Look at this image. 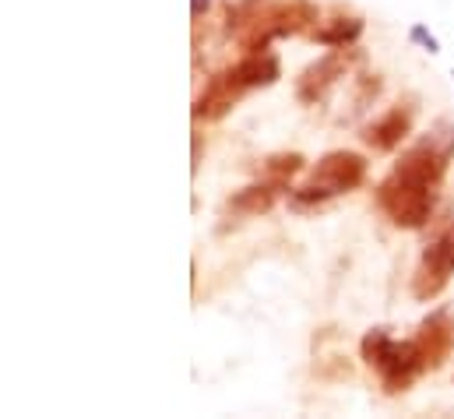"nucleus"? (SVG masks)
Here are the masks:
<instances>
[{
    "instance_id": "obj_1",
    "label": "nucleus",
    "mask_w": 454,
    "mask_h": 419,
    "mask_svg": "<svg viewBox=\"0 0 454 419\" xmlns=\"http://www.w3.org/2000/svg\"><path fill=\"white\" fill-rule=\"evenodd\" d=\"M317 21V7L310 0H278V4H268L254 14H247L236 28V43L239 50L247 53H261L271 46V39L278 36H300L303 28H310Z\"/></svg>"
},
{
    "instance_id": "obj_2",
    "label": "nucleus",
    "mask_w": 454,
    "mask_h": 419,
    "mask_svg": "<svg viewBox=\"0 0 454 419\" xmlns=\"http://www.w3.org/2000/svg\"><path fill=\"white\" fill-rule=\"evenodd\" d=\"M363 360L380 374V384H384L387 395L409 391L416 384V377L427 370L416 338L412 342H398L384 328H377V331H370L363 338Z\"/></svg>"
},
{
    "instance_id": "obj_3",
    "label": "nucleus",
    "mask_w": 454,
    "mask_h": 419,
    "mask_svg": "<svg viewBox=\"0 0 454 419\" xmlns=\"http://www.w3.org/2000/svg\"><path fill=\"white\" fill-rule=\"evenodd\" d=\"M363 180H366V159L359 152H328L310 170L307 184L296 187V191H289V202L296 209H310V205H321L328 198H339V194L356 191Z\"/></svg>"
},
{
    "instance_id": "obj_4",
    "label": "nucleus",
    "mask_w": 454,
    "mask_h": 419,
    "mask_svg": "<svg viewBox=\"0 0 454 419\" xmlns=\"http://www.w3.org/2000/svg\"><path fill=\"white\" fill-rule=\"evenodd\" d=\"M377 205L387 211V218L402 229H419L427 225L430 211L437 205V187L423 184L416 177H405L398 170L387 173V180L377 187Z\"/></svg>"
},
{
    "instance_id": "obj_5",
    "label": "nucleus",
    "mask_w": 454,
    "mask_h": 419,
    "mask_svg": "<svg viewBox=\"0 0 454 419\" xmlns=\"http://www.w3.org/2000/svg\"><path fill=\"white\" fill-rule=\"evenodd\" d=\"M451 275H454V229L444 233L437 243H430L423 250V261H419V268L412 275V296L423 300V304L427 300H437L444 293V286L451 282Z\"/></svg>"
},
{
    "instance_id": "obj_6",
    "label": "nucleus",
    "mask_w": 454,
    "mask_h": 419,
    "mask_svg": "<svg viewBox=\"0 0 454 419\" xmlns=\"http://www.w3.org/2000/svg\"><path fill=\"white\" fill-rule=\"evenodd\" d=\"M247 89H250V85L243 82V75L236 71V64H232V67H223L215 78H208L205 92L198 96L194 116H198V120H223L229 109L247 96Z\"/></svg>"
},
{
    "instance_id": "obj_7",
    "label": "nucleus",
    "mask_w": 454,
    "mask_h": 419,
    "mask_svg": "<svg viewBox=\"0 0 454 419\" xmlns=\"http://www.w3.org/2000/svg\"><path fill=\"white\" fill-rule=\"evenodd\" d=\"M352 60H356V53H348L345 46H339V50H332L328 57H321L317 64H310V67L300 75V82H296V99H300V103H317L339 78L348 75Z\"/></svg>"
},
{
    "instance_id": "obj_8",
    "label": "nucleus",
    "mask_w": 454,
    "mask_h": 419,
    "mask_svg": "<svg viewBox=\"0 0 454 419\" xmlns=\"http://www.w3.org/2000/svg\"><path fill=\"white\" fill-rule=\"evenodd\" d=\"M416 345H419V356L427 363V370H437L454 345V324L448 314H434L419 324V335H416Z\"/></svg>"
},
{
    "instance_id": "obj_9",
    "label": "nucleus",
    "mask_w": 454,
    "mask_h": 419,
    "mask_svg": "<svg viewBox=\"0 0 454 419\" xmlns=\"http://www.w3.org/2000/svg\"><path fill=\"white\" fill-rule=\"evenodd\" d=\"M409 130H412V106H395V109H387L377 123L366 127L363 141H366L373 152H391V148H398V145L409 138Z\"/></svg>"
},
{
    "instance_id": "obj_10",
    "label": "nucleus",
    "mask_w": 454,
    "mask_h": 419,
    "mask_svg": "<svg viewBox=\"0 0 454 419\" xmlns=\"http://www.w3.org/2000/svg\"><path fill=\"white\" fill-rule=\"evenodd\" d=\"M286 187L282 184H275V180H264V184H250V187H243V191H236L232 198L226 202L229 211H236V215H264V211H271V205L278 202V194H282Z\"/></svg>"
},
{
    "instance_id": "obj_11",
    "label": "nucleus",
    "mask_w": 454,
    "mask_h": 419,
    "mask_svg": "<svg viewBox=\"0 0 454 419\" xmlns=\"http://www.w3.org/2000/svg\"><path fill=\"white\" fill-rule=\"evenodd\" d=\"M310 36L321 46H348V43H356L363 36V21L356 14H335V18L321 21V25H314Z\"/></svg>"
},
{
    "instance_id": "obj_12",
    "label": "nucleus",
    "mask_w": 454,
    "mask_h": 419,
    "mask_svg": "<svg viewBox=\"0 0 454 419\" xmlns=\"http://www.w3.org/2000/svg\"><path fill=\"white\" fill-rule=\"evenodd\" d=\"M236 71L243 75V82H247L250 89H264V85H275V78H278V57L268 53V50L247 53V57L236 64Z\"/></svg>"
},
{
    "instance_id": "obj_13",
    "label": "nucleus",
    "mask_w": 454,
    "mask_h": 419,
    "mask_svg": "<svg viewBox=\"0 0 454 419\" xmlns=\"http://www.w3.org/2000/svg\"><path fill=\"white\" fill-rule=\"evenodd\" d=\"M303 166H307V159H303L300 152H278V155H268V159H264V177L286 187Z\"/></svg>"
},
{
    "instance_id": "obj_14",
    "label": "nucleus",
    "mask_w": 454,
    "mask_h": 419,
    "mask_svg": "<svg viewBox=\"0 0 454 419\" xmlns=\"http://www.w3.org/2000/svg\"><path fill=\"white\" fill-rule=\"evenodd\" d=\"M409 36H412V43H419V46H427L430 53H437V39H434V36H430V32H427L423 25H416V28L409 32Z\"/></svg>"
},
{
    "instance_id": "obj_15",
    "label": "nucleus",
    "mask_w": 454,
    "mask_h": 419,
    "mask_svg": "<svg viewBox=\"0 0 454 419\" xmlns=\"http://www.w3.org/2000/svg\"><path fill=\"white\" fill-rule=\"evenodd\" d=\"M201 166V134H194V162H191V170H198Z\"/></svg>"
},
{
    "instance_id": "obj_16",
    "label": "nucleus",
    "mask_w": 454,
    "mask_h": 419,
    "mask_svg": "<svg viewBox=\"0 0 454 419\" xmlns=\"http://www.w3.org/2000/svg\"><path fill=\"white\" fill-rule=\"evenodd\" d=\"M205 11H208V0H194V21H201Z\"/></svg>"
}]
</instances>
